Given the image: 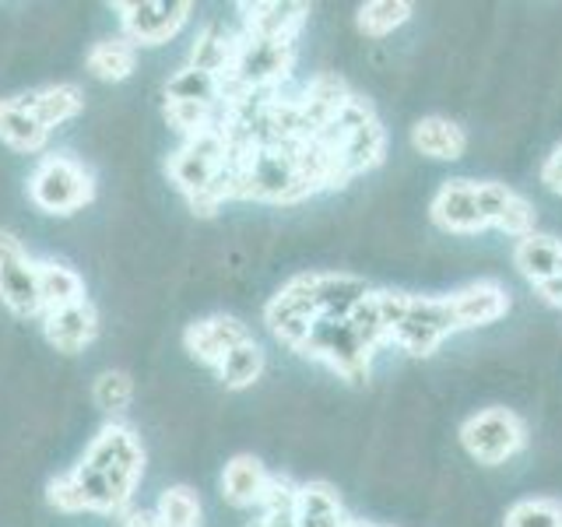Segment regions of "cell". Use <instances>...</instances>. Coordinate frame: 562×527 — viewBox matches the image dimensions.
Returning <instances> with one entry per match:
<instances>
[{
	"label": "cell",
	"mask_w": 562,
	"mask_h": 527,
	"mask_svg": "<svg viewBox=\"0 0 562 527\" xmlns=\"http://www.w3.org/2000/svg\"><path fill=\"white\" fill-rule=\"evenodd\" d=\"M145 474V447L131 426L105 422L81 461L46 485L60 514H123Z\"/></svg>",
	"instance_id": "cell-1"
},
{
	"label": "cell",
	"mask_w": 562,
	"mask_h": 527,
	"mask_svg": "<svg viewBox=\"0 0 562 527\" xmlns=\"http://www.w3.org/2000/svg\"><path fill=\"white\" fill-rule=\"evenodd\" d=\"M366 295H369L366 281L345 271L295 274L263 306V324H268V330L281 345H289L295 351L316 324L334 321V316H348Z\"/></svg>",
	"instance_id": "cell-2"
},
{
	"label": "cell",
	"mask_w": 562,
	"mask_h": 527,
	"mask_svg": "<svg viewBox=\"0 0 562 527\" xmlns=\"http://www.w3.org/2000/svg\"><path fill=\"white\" fill-rule=\"evenodd\" d=\"M166 172L204 218L215 215L225 201H236V148L222 127L183 137V145L169 155Z\"/></svg>",
	"instance_id": "cell-3"
},
{
	"label": "cell",
	"mask_w": 562,
	"mask_h": 527,
	"mask_svg": "<svg viewBox=\"0 0 562 527\" xmlns=\"http://www.w3.org/2000/svg\"><path fill=\"white\" fill-rule=\"evenodd\" d=\"M386 327V345L412 359H429L450 334H461L447 295H415L394 289H373Z\"/></svg>",
	"instance_id": "cell-4"
},
{
	"label": "cell",
	"mask_w": 562,
	"mask_h": 527,
	"mask_svg": "<svg viewBox=\"0 0 562 527\" xmlns=\"http://www.w3.org/2000/svg\"><path fill=\"white\" fill-rule=\"evenodd\" d=\"M316 141L338 158V166L345 172V180L351 183L356 176L376 169L386 155V131L380 116L373 113V105L366 99L351 96V102L345 105V113L316 134Z\"/></svg>",
	"instance_id": "cell-5"
},
{
	"label": "cell",
	"mask_w": 562,
	"mask_h": 527,
	"mask_svg": "<svg viewBox=\"0 0 562 527\" xmlns=\"http://www.w3.org/2000/svg\"><path fill=\"white\" fill-rule=\"evenodd\" d=\"M295 64V43H281V40H260V35H246L239 32L233 64H228L222 88H225V102L239 99V96H271L278 92L285 78L292 75Z\"/></svg>",
	"instance_id": "cell-6"
},
{
	"label": "cell",
	"mask_w": 562,
	"mask_h": 527,
	"mask_svg": "<svg viewBox=\"0 0 562 527\" xmlns=\"http://www.w3.org/2000/svg\"><path fill=\"white\" fill-rule=\"evenodd\" d=\"M29 201L46 215H75L95 201V176L70 155H43L29 176Z\"/></svg>",
	"instance_id": "cell-7"
},
{
	"label": "cell",
	"mask_w": 562,
	"mask_h": 527,
	"mask_svg": "<svg viewBox=\"0 0 562 527\" xmlns=\"http://www.w3.org/2000/svg\"><path fill=\"white\" fill-rule=\"evenodd\" d=\"M299 356L324 362L327 369H334L341 380L348 383H366L369 380V369H373V351H369L359 334L351 330L348 316H334V321H321L310 334L306 341L295 348Z\"/></svg>",
	"instance_id": "cell-8"
},
{
	"label": "cell",
	"mask_w": 562,
	"mask_h": 527,
	"mask_svg": "<svg viewBox=\"0 0 562 527\" xmlns=\"http://www.w3.org/2000/svg\"><path fill=\"white\" fill-rule=\"evenodd\" d=\"M527 444V429L517 412L509 408H482L461 426V447L468 450L471 461L485 468L506 464L509 457H517Z\"/></svg>",
	"instance_id": "cell-9"
},
{
	"label": "cell",
	"mask_w": 562,
	"mask_h": 527,
	"mask_svg": "<svg viewBox=\"0 0 562 527\" xmlns=\"http://www.w3.org/2000/svg\"><path fill=\"white\" fill-rule=\"evenodd\" d=\"M0 303L14 316L32 321L43 316L40 306V260H35L25 243L8 228H0Z\"/></svg>",
	"instance_id": "cell-10"
},
{
	"label": "cell",
	"mask_w": 562,
	"mask_h": 527,
	"mask_svg": "<svg viewBox=\"0 0 562 527\" xmlns=\"http://www.w3.org/2000/svg\"><path fill=\"white\" fill-rule=\"evenodd\" d=\"M113 11L120 14L123 35L140 49L166 46L169 40H176L190 22L193 4L190 0H120Z\"/></svg>",
	"instance_id": "cell-11"
},
{
	"label": "cell",
	"mask_w": 562,
	"mask_h": 527,
	"mask_svg": "<svg viewBox=\"0 0 562 527\" xmlns=\"http://www.w3.org/2000/svg\"><path fill=\"white\" fill-rule=\"evenodd\" d=\"M429 218L443 228V233L457 236H479L485 233V218H482V204H479V180H447L436 190V198L429 204Z\"/></svg>",
	"instance_id": "cell-12"
},
{
	"label": "cell",
	"mask_w": 562,
	"mask_h": 527,
	"mask_svg": "<svg viewBox=\"0 0 562 527\" xmlns=\"http://www.w3.org/2000/svg\"><path fill=\"white\" fill-rule=\"evenodd\" d=\"M450 306H453V316H457V327L461 330H474V327H488L503 321L514 306V299H509V289L496 278H479V281H468V285L453 289L450 295Z\"/></svg>",
	"instance_id": "cell-13"
},
{
	"label": "cell",
	"mask_w": 562,
	"mask_h": 527,
	"mask_svg": "<svg viewBox=\"0 0 562 527\" xmlns=\"http://www.w3.org/2000/svg\"><path fill=\"white\" fill-rule=\"evenodd\" d=\"M479 204H482V218L488 228H499V233L514 239L535 233L538 211L514 187L496 183V180H479Z\"/></svg>",
	"instance_id": "cell-14"
},
{
	"label": "cell",
	"mask_w": 562,
	"mask_h": 527,
	"mask_svg": "<svg viewBox=\"0 0 562 527\" xmlns=\"http://www.w3.org/2000/svg\"><path fill=\"white\" fill-rule=\"evenodd\" d=\"M250 338L243 321L228 313H215V316H204V321H193L183 330V348L190 351V359H198L207 369H218L222 359L233 351L236 345H243Z\"/></svg>",
	"instance_id": "cell-15"
},
{
	"label": "cell",
	"mask_w": 562,
	"mask_h": 527,
	"mask_svg": "<svg viewBox=\"0 0 562 527\" xmlns=\"http://www.w3.org/2000/svg\"><path fill=\"white\" fill-rule=\"evenodd\" d=\"M236 11L246 35L281 43H295V35L303 32L310 18V4H299V0H254V4H236Z\"/></svg>",
	"instance_id": "cell-16"
},
{
	"label": "cell",
	"mask_w": 562,
	"mask_h": 527,
	"mask_svg": "<svg viewBox=\"0 0 562 527\" xmlns=\"http://www.w3.org/2000/svg\"><path fill=\"white\" fill-rule=\"evenodd\" d=\"M43 334L53 348L64 351V356H78V351H85L99 334L95 303L92 299H81V303H75V306L43 313Z\"/></svg>",
	"instance_id": "cell-17"
},
{
	"label": "cell",
	"mask_w": 562,
	"mask_h": 527,
	"mask_svg": "<svg viewBox=\"0 0 562 527\" xmlns=\"http://www.w3.org/2000/svg\"><path fill=\"white\" fill-rule=\"evenodd\" d=\"M351 88L345 85V78L338 75H316L303 92H299L295 105H299V116H303L310 137H316L324 127H330L334 120L345 113V105L351 102Z\"/></svg>",
	"instance_id": "cell-18"
},
{
	"label": "cell",
	"mask_w": 562,
	"mask_h": 527,
	"mask_svg": "<svg viewBox=\"0 0 562 527\" xmlns=\"http://www.w3.org/2000/svg\"><path fill=\"white\" fill-rule=\"evenodd\" d=\"M268 482H271V474L254 453H236L222 471V496L236 509H250V506L257 509L263 492H268Z\"/></svg>",
	"instance_id": "cell-19"
},
{
	"label": "cell",
	"mask_w": 562,
	"mask_h": 527,
	"mask_svg": "<svg viewBox=\"0 0 562 527\" xmlns=\"http://www.w3.org/2000/svg\"><path fill=\"white\" fill-rule=\"evenodd\" d=\"M0 141L18 155H40L49 145V131L32 116L22 96H14L0 99Z\"/></svg>",
	"instance_id": "cell-20"
},
{
	"label": "cell",
	"mask_w": 562,
	"mask_h": 527,
	"mask_svg": "<svg viewBox=\"0 0 562 527\" xmlns=\"http://www.w3.org/2000/svg\"><path fill=\"white\" fill-rule=\"evenodd\" d=\"M412 145L418 155L436 158V162H457L468 152V134L461 123L447 116H422L412 127Z\"/></svg>",
	"instance_id": "cell-21"
},
{
	"label": "cell",
	"mask_w": 562,
	"mask_h": 527,
	"mask_svg": "<svg viewBox=\"0 0 562 527\" xmlns=\"http://www.w3.org/2000/svg\"><path fill=\"white\" fill-rule=\"evenodd\" d=\"M295 527H348V514L341 496L327 482H303L295 492L292 509Z\"/></svg>",
	"instance_id": "cell-22"
},
{
	"label": "cell",
	"mask_w": 562,
	"mask_h": 527,
	"mask_svg": "<svg viewBox=\"0 0 562 527\" xmlns=\"http://www.w3.org/2000/svg\"><path fill=\"white\" fill-rule=\"evenodd\" d=\"M22 102L32 110V116L43 123V127L53 134L57 127H64V123H70L75 116H81L85 110V96H81V88L78 85H43V88H35V92H25Z\"/></svg>",
	"instance_id": "cell-23"
},
{
	"label": "cell",
	"mask_w": 562,
	"mask_h": 527,
	"mask_svg": "<svg viewBox=\"0 0 562 527\" xmlns=\"http://www.w3.org/2000/svg\"><path fill=\"white\" fill-rule=\"evenodd\" d=\"M559 260H562V239H555V236L531 233V236L517 239V246H514V268L524 274L527 285H535V289L555 274Z\"/></svg>",
	"instance_id": "cell-24"
},
{
	"label": "cell",
	"mask_w": 562,
	"mask_h": 527,
	"mask_svg": "<svg viewBox=\"0 0 562 527\" xmlns=\"http://www.w3.org/2000/svg\"><path fill=\"white\" fill-rule=\"evenodd\" d=\"M88 75L99 78V81H127L134 75L137 67V46L127 40V35H105V40L92 43V49H88Z\"/></svg>",
	"instance_id": "cell-25"
},
{
	"label": "cell",
	"mask_w": 562,
	"mask_h": 527,
	"mask_svg": "<svg viewBox=\"0 0 562 527\" xmlns=\"http://www.w3.org/2000/svg\"><path fill=\"white\" fill-rule=\"evenodd\" d=\"M85 295V278L67 268L60 260H40V306L43 313L53 310H64V306H75L81 303Z\"/></svg>",
	"instance_id": "cell-26"
},
{
	"label": "cell",
	"mask_w": 562,
	"mask_h": 527,
	"mask_svg": "<svg viewBox=\"0 0 562 527\" xmlns=\"http://www.w3.org/2000/svg\"><path fill=\"white\" fill-rule=\"evenodd\" d=\"M166 99L169 102H198V105H211V110H225V88L222 78L207 75V70L198 67H183L166 81Z\"/></svg>",
	"instance_id": "cell-27"
},
{
	"label": "cell",
	"mask_w": 562,
	"mask_h": 527,
	"mask_svg": "<svg viewBox=\"0 0 562 527\" xmlns=\"http://www.w3.org/2000/svg\"><path fill=\"white\" fill-rule=\"evenodd\" d=\"M236 40H239V32H228L222 25H207L190 49V67L207 70V75H215V78H225V70L233 64V53H236Z\"/></svg>",
	"instance_id": "cell-28"
},
{
	"label": "cell",
	"mask_w": 562,
	"mask_h": 527,
	"mask_svg": "<svg viewBox=\"0 0 562 527\" xmlns=\"http://www.w3.org/2000/svg\"><path fill=\"white\" fill-rule=\"evenodd\" d=\"M263 366H268L263 348L254 338H246L243 345H236L233 351H228L215 373L228 391H246V386H254L263 377Z\"/></svg>",
	"instance_id": "cell-29"
},
{
	"label": "cell",
	"mask_w": 562,
	"mask_h": 527,
	"mask_svg": "<svg viewBox=\"0 0 562 527\" xmlns=\"http://www.w3.org/2000/svg\"><path fill=\"white\" fill-rule=\"evenodd\" d=\"M155 520L162 527H204L201 496L190 485H169L155 503Z\"/></svg>",
	"instance_id": "cell-30"
},
{
	"label": "cell",
	"mask_w": 562,
	"mask_h": 527,
	"mask_svg": "<svg viewBox=\"0 0 562 527\" xmlns=\"http://www.w3.org/2000/svg\"><path fill=\"white\" fill-rule=\"evenodd\" d=\"M412 14H415V8L408 0H369V4L359 8L356 25L362 35H369V40H386V35L397 32L401 25H408Z\"/></svg>",
	"instance_id": "cell-31"
},
{
	"label": "cell",
	"mask_w": 562,
	"mask_h": 527,
	"mask_svg": "<svg viewBox=\"0 0 562 527\" xmlns=\"http://www.w3.org/2000/svg\"><path fill=\"white\" fill-rule=\"evenodd\" d=\"M92 401H95V408L105 412V415H123L131 408V401H134V380L131 373H123V369H105V373L95 377L92 383Z\"/></svg>",
	"instance_id": "cell-32"
},
{
	"label": "cell",
	"mask_w": 562,
	"mask_h": 527,
	"mask_svg": "<svg viewBox=\"0 0 562 527\" xmlns=\"http://www.w3.org/2000/svg\"><path fill=\"white\" fill-rule=\"evenodd\" d=\"M503 527H562V503L552 496L517 500L506 509Z\"/></svg>",
	"instance_id": "cell-33"
},
{
	"label": "cell",
	"mask_w": 562,
	"mask_h": 527,
	"mask_svg": "<svg viewBox=\"0 0 562 527\" xmlns=\"http://www.w3.org/2000/svg\"><path fill=\"white\" fill-rule=\"evenodd\" d=\"M541 183L562 198V145H555L541 162Z\"/></svg>",
	"instance_id": "cell-34"
},
{
	"label": "cell",
	"mask_w": 562,
	"mask_h": 527,
	"mask_svg": "<svg viewBox=\"0 0 562 527\" xmlns=\"http://www.w3.org/2000/svg\"><path fill=\"white\" fill-rule=\"evenodd\" d=\"M535 292H538L549 306H559V310H562V260H559L555 274H552L549 281H544V285H538Z\"/></svg>",
	"instance_id": "cell-35"
},
{
	"label": "cell",
	"mask_w": 562,
	"mask_h": 527,
	"mask_svg": "<svg viewBox=\"0 0 562 527\" xmlns=\"http://www.w3.org/2000/svg\"><path fill=\"white\" fill-rule=\"evenodd\" d=\"M120 527H162V524L155 520L151 509H123Z\"/></svg>",
	"instance_id": "cell-36"
},
{
	"label": "cell",
	"mask_w": 562,
	"mask_h": 527,
	"mask_svg": "<svg viewBox=\"0 0 562 527\" xmlns=\"http://www.w3.org/2000/svg\"><path fill=\"white\" fill-rule=\"evenodd\" d=\"M348 527H383V524H373V520H359V517H351Z\"/></svg>",
	"instance_id": "cell-37"
}]
</instances>
